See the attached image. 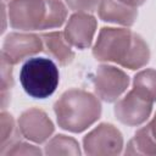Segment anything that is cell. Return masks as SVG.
Masks as SVG:
<instances>
[{
	"instance_id": "6da1fadb",
	"label": "cell",
	"mask_w": 156,
	"mask_h": 156,
	"mask_svg": "<svg viewBox=\"0 0 156 156\" xmlns=\"http://www.w3.org/2000/svg\"><path fill=\"white\" fill-rule=\"evenodd\" d=\"M98 61L113 62L128 69H139L150 60V49L138 33L128 28L104 27L93 48Z\"/></svg>"
},
{
	"instance_id": "7a4b0ae2",
	"label": "cell",
	"mask_w": 156,
	"mask_h": 156,
	"mask_svg": "<svg viewBox=\"0 0 156 156\" xmlns=\"http://www.w3.org/2000/svg\"><path fill=\"white\" fill-rule=\"evenodd\" d=\"M54 111L58 127L72 133H80L100 118L101 104L91 93L73 88L58 98Z\"/></svg>"
},
{
	"instance_id": "3957f363",
	"label": "cell",
	"mask_w": 156,
	"mask_h": 156,
	"mask_svg": "<svg viewBox=\"0 0 156 156\" xmlns=\"http://www.w3.org/2000/svg\"><path fill=\"white\" fill-rule=\"evenodd\" d=\"M60 72L52 58L29 57L20 71V83L23 90L34 99L51 96L58 87Z\"/></svg>"
},
{
	"instance_id": "277c9868",
	"label": "cell",
	"mask_w": 156,
	"mask_h": 156,
	"mask_svg": "<svg viewBox=\"0 0 156 156\" xmlns=\"http://www.w3.org/2000/svg\"><path fill=\"white\" fill-rule=\"evenodd\" d=\"M48 12V0H10L7 5L10 26L23 32L46 29Z\"/></svg>"
},
{
	"instance_id": "5b68a950",
	"label": "cell",
	"mask_w": 156,
	"mask_h": 156,
	"mask_svg": "<svg viewBox=\"0 0 156 156\" xmlns=\"http://www.w3.org/2000/svg\"><path fill=\"white\" fill-rule=\"evenodd\" d=\"M93 84L98 98L106 102H113L127 90L129 77L121 68L111 65H100L96 68Z\"/></svg>"
},
{
	"instance_id": "8992f818",
	"label": "cell",
	"mask_w": 156,
	"mask_h": 156,
	"mask_svg": "<svg viewBox=\"0 0 156 156\" xmlns=\"http://www.w3.org/2000/svg\"><path fill=\"white\" fill-rule=\"evenodd\" d=\"M83 146L88 155H118L123 147V138L115 126L101 123L84 136Z\"/></svg>"
},
{
	"instance_id": "52a82bcc",
	"label": "cell",
	"mask_w": 156,
	"mask_h": 156,
	"mask_svg": "<svg viewBox=\"0 0 156 156\" xmlns=\"http://www.w3.org/2000/svg\"><path fill=\"white\" fill-rule=\"evenodd\" d=\"M40 51H44L40 35L12 32L6 35L2 43L1 56L5 57L11 65H16L23 60H28Z\"/></svg>"
},
{
	"instance_id": "ba28073f",
	"label": "cell",
	"mask_w": 156,
	"mask_h": 156,
	"mask_svg": "<svg viewBox=\"0 0 156 156\" xmlns=\"http://www.w3.org/2000/svg\"><path fill=\"white\" fill-rule=\"evenodd\" d=\"M154 102L139 95L135 90H129L123 98L118 99L115 105L116 118L130 127L143 124L150 116Z\"/></svg>"
},
{
	"instance_id": "9c48e42d",
	"label": "cell",
	"mask_w": 156,
	"mask_h": 156,
	"mask_svg": "<svg viewBox=\"0 0 156 156\" xmlns=\"http://www.w3.org/2000/svg\"><path fill=\"white\" fill-rule=\"evenodd\" d=\"M21 135L26 139L41 144L45 143L54 133V124L48 115L37 107L23 111L17 122Z\"/></svg>"
},
{
	"instance_id": "30bf717a",
	"label": "cell",
	"mask_w": 156,
	"mask_h": 156,
	"mask_svg": "<svg viewBox=\"0 0 156 156\" xmlns=\"http://www.w3.org/2000/svg\"><path fill=\"white\" fill-rule=\"evenodd\" d=\"M96 32V20L89 12H76L69 17L65 28V38L77 49H87L91 45Z\"/></svg>"
},
{
	"instance_id": "8fae6325",
	"label": "cell",
	"mask_w": 156,
	"mask_h": 156,
	"mask_svg": "<svg viewBox=\"0 0 156 156\" xmlns=\"http://www.w3.org/2000/svg\"><path fill=\"white\" fill-rule=\"evenodd\" d=\"M96 11L100 20L126 27L133 26L138 17L136 7L128 6L119 0H101Z\"/></svg>"
},
{
	"instance_id": "7c38bea8",
	"label": "cell",
	"mask_w": 156,
	"mask_h": 156,
	"mask_svg": "<svg viewBox=\"0 0 156 156\" xmlns=\"http://www.w3.org/2000/svg\"><path fill=\"white\" fill-rule=\"evenodd\" d=\"M44 51L60 66L69 65L74 58L71 44L66 40L63 32H48L40 34Z\"/></svg>"
},
{
	"instance_id": "4fadbf2b",
	"label": "cell",
	"mask_w": 156,
	"mask_h": 156,
	"mask_svg": "<svg viewBox=\"0 0 156 156\" xmlns=\"http://www.w3.org/2000/svg\"><path fill=\"white\" fill-rule=\"evenodd\" d=\"M126 154L156 155V112L149 124L138 129L129 140Z\"/></svg>"
},
{
	"instance_id": "5bb4252c",
	"label": "cell",
	"mask_w": 156,
	"mask_h": 156,
	"mask_svg": "<svg viewBox=\"0 0 156 156\" xmlns=\"http://www.w3.org/2000/svg\"><path fill=\"white\" fill-rule=\"evenodd\" d=\"M133 90L145 99L156 101V69L145 68L138 72L133 78Z\"/></svg>"
},
{
	"instance_id": "9a60e30c",
	"label": "cell",
	"mask_w": 156,
	"mask_h": 156,
	"mask_svg": "<svg viewBox=\"0 0 156 156\" xmlns=\"http://www.w3.org/2000/svg\"><path fill=\"white\" fill-rule=\"evenodd\" d=\"M46 155H79V144L76 139L57 134L52 139H50L45 145Z\"/></svg>"
},
{
	"instance_id": "2e32d148",
	"label": "cell",
	"mask_w": 156,
	"mask_h": 156,
	"mask_svg": "<svg viewBox=\"0 0 156 156\" xmlns=\"http://www.w3.org/2000/svg\"><path fill=\"white\" fill-rule=\"evenodd\" d=\"M18 134H21V132L18 129V126H16L13 117L2 110L0 115V152L17 141Z\"/></svg>"
},
{
	"instance_id": "e0dca14e",
	"label": "cell",
	"mask_w": 156,
	"mask_h": 156,
	"mask_svg": "<svg viewBox=\"0 0 156 156\" xmlns=\"http://www.w3.org/2000/svg\"><path fill=\"white\" fill-rule=\"evenodd\" d=\"M0 154L5 155V156H9V155H40L41 151L38 147H35L34 145L17 140Z\"/></svg>"
},
{
	"instance_id": "ac0fdd59",
	"label": "cell",
	"mask_w": 156,
	"mask_h": 156,
	"mask_svg": "<svg viewBox=\"0 0 156 156\" xmlns=\"http://www.w3.org/2000/svg\"><path fill=\"white\" fill-rule=\"evenodd\" d=\"M101 0H66L67 6L76 12H91L98 10Z\"/></svg>"
},
{
	"instance_id": "d6986e66",
	"label": "cell",
	"mask_w": 156,
	"mask_h": 156,
	"mask_svg": "<svg viewBox=\"0 0 156 156\" xmlns=\"http://www.w3.org/2000/svg\"><path fill=\"white\" fill-rule=\"evenodd\" d=\"M12 66L5 57L1 56V91L10 90L13 87Z\"/></svg>"
},
{
	"instance_id": "ffe728a7",
	"label": "cell",
	"mask_w": 156,
	"mask_h": 156,
	"mask_svg": "<svg viewBox=\"0 0 156 156\" xmlns=\"http://www.w3.org/2000/svg\"><path fill=\"white\" fill-rule=\"evenodd\" d=\"M121 2H123V4H126V5H128V6H132V7H139V6H141L146 0H119Z\"/></svg>"
},
{
	"instance_id": "44dd1931",
	"label": "cell",
	"mask_w": 156,
	"mask_h": 156,
	"mask_svg": "<svg viewBox=\"0 0 156 156\" xmlns=\"http://www.w3.org/2000/svg\"><path fill=\"white\" fill-rule=\"evenodd\" d=\"M2 1H4V2H5V1H7V0H2Z\"/></svg>"
}]
</instances>
